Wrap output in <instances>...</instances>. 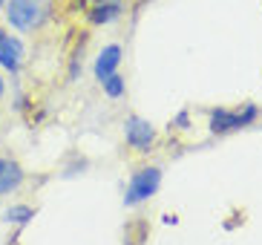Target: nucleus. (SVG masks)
<instances>
[{
    "mask_svg": "<svg viewBox=\"0 0 262 245\" xmlns=\"http://www.w3.org/2000/svg\"><path fill=\"white\" fill-rule=\"evenodd\" d=\"M47 12H49L47 0H6V21L17 32L38 29L47 17Z\"/></svg>",
    "mask_w": 262,
    "mask_h": 245,
    "instance_id": "nucleus-1",
    "label": "nucleus"
},
{
    "mask_svg": "<svg viewBox=\"0 0 262 245\" xmlns=\"http://www.w3.org/2000/svg\"><path fill=\"white\" fill-rule=\"evenodd\" d=\"M162 185V170L159 168H141L130 176V185H127V193H124V205L136 208L144 199H150Z\"/></svg>",
    "mask_w": 262,
    "mask_h": 245,
    "instance_id": "nucleus-2",
    "label": "nucleus"
},
{
    "mask_svg": "<svg viewBox=\"0 0 262 245\" xmlns=\"http://www.w3.org/2000/svg\"><path fill=\"white\" fill-rule=\"evenodd\" d=\"M256 115H259V107H256V104H245V110H213V113H210V133H216V136L233 133V130H239V127L254 124Z\"/></svg>",
    "mask_w": 262,
    "mask_h": 245,
    "instance_id": "nucleus-3",
    "label": "nucleus"
},
{
    "mask_svg": "<svg viewBox=\"0 0 262 245\" xmlns=\"http://www.w3.org/2000/svg\"><path fill=\"white\" fill-rule=\"evenodd\" d=\"M124 138H127V145L136 147L139 153H147L150 145L156 141V127L139 115H130L127 121H124Z\"/></svg>",
    "mask_w": 262,
    "mask_h": 245,
    "instance_id": "nucleus-4",
    "label": "nucleus"
},
{
    "mask_svg": "<svg viewBox=\"0 0 262 245\" xmlns=\"http://www.w3.org/2000/svg\"><path fill=\"white\" fill-rule=\"evenodd\" d=\"M20 64H24V44L15 35H3V40H0V67L15 75Z\"/></svg>",
    "mask_w": 262,
    "mask_h": 245,
    "instance_id": "nucleus-5",
    "label": "nucleus"
},
{
    "mask_svg": "<svg viewBox=\"0 0 262 245\" xmlns=\"http://www.w3.org/2000/svg\"><path fill=\"white\" fill-rule=\"evenodd\" d=\"M118 67H121V46L118 44H110L104 46L98 52V58H95V78L98 81H104V78H110L113 72H118Z\"/></svg>",
    "mask_w": 262,
    "mask_h": 245,
    "instance_id": "nucleus-6",
    "label": "nucleus"
},
{
    "mask_svg": "<svg viewBox=\"0 0 262 245\" xmlns=\"http://www.w3.org/2000/svg\"><path fill=\"white\" fill-rule=\"evenodd\" d=\"M24 185V168L12 159H0V196L17 191Z\"/></svg>",
    "mask_w": 262,
    "mask_h": 245,
    "instance_id": "nucleus-7",
    "label": "nucleus"
},
{
    "mask_svg": "<svg viewBox=\"0 0 262 245\" xmlns=\"http://www.w3.org/2000/svg\"><path fill=\"white\" fill-rule=\"evenodd\" d=\"M121 17V3L118 0H104V3H98V6L90 12V21L93 23H113Z\"/></svg>",
    "mask_w": 262,
    "mask_h": 245,
    "instance_id": "nucleus-8",
    "label": "nucleus"
},
{
    "mask_svg": "<svg viewBox=\"0 0 262 245\" xmlns=\"http://www.w3.org/2000/svg\"><path fill=\"white\" fill-rule=\"evenodd\" d=\"M32 216H35V211H32L29 205H15V208H9V211H3V219H6V222H15V225L29 222Z\"/></svg>",
    "mask_w": 262,
    "mask_h": 245,
    "instance_id": "nucleus-9",
    "label": "nucleus"
},
{
    "mask_svg": "<svg viewBox=\"0 0 262 245\" xmlns=\"http://www.w3.org/2000/svg\"><path fill=\"white\" fill-rule=\"evenodd\" d=\"M101 87H104V92H107L110 98H121L124 90H127V81H124L118 72H113L110 78H104V81H101Z\"/></svg>",
    "mask_w": 262,
    "mask_h": 245,
    "instance_id": "nucleus-10",
    "label": "nucleus"
},
{
    "mask_svg": "<svg viewBox=\"0 0 262 245\" xmlns=\"http://www.w3.org/2000/svg\"><path fill=\"white\" fill-rule=\"evenodd\" d=\"M173 124H176L179 130H185V127H187V113H179V115H176V121H173Z\"/></svg>",
    "mask_w": 262,
    "mask_h": 245,
    "instance_id": "nucleus-11",
    "label": "nucleus"
},
{
    "mask_svg": "<svg viewBox=\"0 0 262 245\" xmlns=\"http://www.w3.org/2000/svg\"><path fill=\"white\" fill-rule=\"evenodd\" d=\"M0 98H3V78H0Z\"/></svg>",
    "mask_w": 262,
    "mask_h": 245,
    "instance_id": "nucleus-12",
    "label": "nucleus"
},
{
    "mask_svg": "<svg viewBox=\"0 0 262 245\" xmlns=\"http://www.w3.org/2000/svg\"><path fill=\"white\" fill-rule=\"evenodd\" d=\"M3 35H6V32H3V29H0V40H3Z\"/></svg>",
    "mask_w": 262,
    "mask_h": 245,
    "instance_id": "nucleus-13",
    "label": "nucleus"
},
{
    "mask_svg": "<svg viewBox=\"0 0 262 245\" xmlns=\"http://www.w3.org/2000/svg\"><path fill=\"white\" fill-rule=\"evenodd\" d=\"M0 6H6V0H0Z\"/></svg>",
    "mask_w": 262,
    "mask_h": 245,
    "instance_id": "nucleus-14",
    "label": "nucleus"
}]
</instances>
